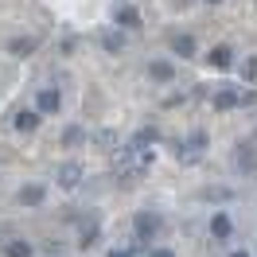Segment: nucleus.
Masks as SVG:
<instances>
[{"label":"nucleus","instance_id":"obj_20","mask_svg":"<svg viewBox=\"0 0 257 257\" xmlns=\"http://www.w3.org/2000/svg\"><path fill=\"white\" fill-rule=\"evenodd\" d=\"M203 199H207V203H230V199H234V191H230V187H207V191H203Z\"/></svg>","mask_w":257,"mask_h":257},{"label":"nucleus","instance_id":"obj_11","mask_svg":"<svg viewBox=\"0 0 257 257\" xmlns=\"http://www.w3.org/2000/svg\"><path fill=\"white\" fill-rule=\"evenodd\" d=\"M207 66H214V70H230V66H234V47H230V43L210 47L207 51Z\"/></svg>","mask_w":257,"mask_h":257},{"label":"nucleus","instance_id":"obj_22","mask_svg":"<svg viewBox=\"0 0 257 257\" xmlns=\"http://www.w3.org/2000/svg\"><path fill=\"white\" fill-rule=\"evenodd\" d=\"M109 257H133V249H128V245H117V249H109Z\"/></svg>","mask_w":257,"mask_h":257},{"label":"nucleus","instance_id":"obj_21","mask_svg":"<svg viewBox=\"0 0 257 257\" xmlns=\"http://www.w3.org/2000/svg\"><path fill=\"white\" fill-rule=\"evenodd\" d=\"M148 257H176V249H164V245H152V249H148Z\"/></svg>","mask_w":257,"mask_h":257},{"label":"nucleus","instance_id":"obj_9","mask_svg":"<svg viewBox=\"0 0 257 257\" xmlns=\"http://www.w3.org/2000/svg\"><path fill=\"white\" fill-rule=\"evenodd\" d=\"M113 24H117V28H141L145 16H141L137 4H117V8H113Z\"/></svg>","mask_w":257,"mask_h":257},{"label":"nucleus","instance_id":"obj_8","mask_svg":"<svg viewBox=\"0 0 257 257\" xmlns=\"http://www.w3.org/2000/svg\"><path fill=\"white\" fill-rule=\"evenodd\" d=\"M39 121H43V117H39V109H16L12 113V128H16V133H24V137H32L35 128H39Z\"/></svg>","mask_w":257,"mask_h":257},{"label":"nucleus","instance_id":"obj_12","mask_svg":"<svg viewBox=\"0 0 257 257\" xmlns=\"http://www.w3.org/2000/svg\"><path fill=\"white\" fill-rule=\"evenodd\" d=\"M32 241L28 238H4L0 241V257H32Z\"/></svg>","mask_w":257,"mask_h":257},{"label":"nucleus","instance_id":"obj_23","mask_svg":"<svg viewBox=\"0 0 257 257\" xmlns=\"http://www.w3.org/2000/svg\"><path fill=\"white\" fill-rule=\"evenodd\" d=\"M230 257H253V253H249V249H234Z\"/></svg>","mask_w":257,"mask_h":257},{"label":"nucleus","instance_id":"obj_4","mask_svg":"<svg viewBox=\"0 0 257 257\" xmlns=\"http://www.w3.org/2000/svg\"><path fill=\"white\" fill-rule=\"evenodd\" d=\"M234 168H238L241 176H253L257 172V148H253V141H241V145H234Z\"/></svg>","mask_w":257,"mask_h":257},{"label":"nucleus","instance_id":"obj_14","mask_svg":"<svg viewBox=\"0 0 257 257\" xmlns=\"http://www.w3.org/2000/svg\"><path fill=\"white\" fill-rule=\"evenodd\" d=\"M230 234H234V218H230L226 210H218V214L210 218V238H214V241H226Z\"/></svg>","mask_w":257,"mask_h":257},{"label":"nucleus","instance_id":"obj_17","mask_svg":"<svg viewBox=\"0 0 257 257\" xmlns=\"http://www.w3.org/2000/svg\"><path fill=\"white\" fill-rule=\"evenodd\" d=\"M172 51H176V59H183V63H187V59H195V55H199V43H195L191 35H176V39H172Z\"/></svg>","mask_w":257,"mask_h":257},{"label":"nucleus","instance_id":"obj_3","mask_svg":"<svg viewBox=\"0 0 257 257\" xmlns=\"http://www.w3.org/2000/svg\"><path fill=\"white\" fill-rule=\"evenodd\" d=\"M249 101H253V94H238V90H230V86H226V90H218V94L210 97V105H214L218 113L241 109V105H249Z\"/></svg>","mask_w":257,"mask_h":257},{"label":"nucleus","instance_id":"obj_24","mask_svg":"<svg viewBox=\"0 0 257 257\" xmlns=\"http://www.w3.org/2000/svg\"><path fill=\"white\" fill-rule=\"evenodd\" d=\"M203 4H222V0H203Z\"/></svg>","mask_w":257,"mask_h":257},{"label":"nucleus","instance_id":"obj_6","mask_svg":"<svg viewBox=\"0 0 257 257\" xmlns=\"http://www.w3.org/2000/svg\"><path fill=\"white\" fill-rule=\"evenodd\" d=\"M97 234H101L97 214H82V222H78V245H82V249H94V245H97Z\"/></svg>","mask_w":257,"mask_h":257},{"label":"nucleus","instance_id":"obj_19","mask_svg":"<svg viewBox=\"0 0 257 257\" xmlns=\"http://www.w3.org/2000/svg\"><path fill=\"white\" fill-rule=\"evenodd\" d=\"M82 141H86V128H82V125H66V128H63V145H66V148L82 145Z\"/></svg>","mask_w":257,"mask_h":257},{"label":"nucleus","instance_id":"obj_18","mask_svg":"<svg viewBox=\"0 0 257 257\" xmlns=\"http://www.w3.org/2000/svg\"><path fill=\"white\" fill-rule=\"evenodd\" d=\"M238 82H245V86H257V55H245L238 63Z\"/></svg>","mask_w":257,"mask_h":257},{"label":"nucleus","instance_id":"obj_10","mask_svg":"<svg viewBox=\"0 0 257 257\" xmlns=\"http://www.w3.org/2000/svg\"><path fill=\"white\" fill-rule=\"evenodd\" d=\"M43 199H47V187H43V183H24L16 191L20 207H43Z\"/></svg>","mask_w":257,"mask_h":257},{"label":"nucleus","instance_id":"obj_13","mask_svg":"<svg viewBox=\"0 0 257 257\" xmlns=\"http://www.w3.org/2000/svg\"><path fill=\"white\" fill-rule=\"evenodd\" d=\"M35 47H39L35 35H16V39H8V55H12V59H28Z\"/></svg>","mask_w":257,"mask_h":257},{"label":"nucleus","instance_id":"obj_7","mask_svg":"<svg viewBox=\"0 0 257 257\" xmlns=\"http://www.w3.org/2000/svg\"><path fill=\"white\" fill-rule=\"evenodd\" d=\"M82 164H63L59 168V176H55V183H59V191H78L82 187Z\"/></svg>","mask_w":257,"mask_h":257},{"label":"nucleus","instance_id":"obj_15","mask_svg":"<svg viewBox=\"0 0 257 257\" xmlns=\"http://www.w3.org/2000/svg\"><path fill=\"white\" fill-rule=\"evenodd\" d=\"M97 47L117 55V51H125V35L117 32V28H105V32H97Z\"/></svg>","mask_w":257,"mask_h":257},{"label":"nucleus","instance_id":"obj_5","mask_svg":"<svg viewBox=\"0 0 257 257\" xmlns=\"http://www.w3.org/2000/svg\"><path fill=\"white\" fill-rule=\"evenodd\" d=\"M35 109H39V117H51V113L63 109V94H59V86H43V90L35 94Z\"/></svg>","mask_w":257,"mask_h":257},{"label":"nucleus","instance_id":"obj_16","mask_svg":"<svg viewBox=\"0 0 257 257\" xmlns=\"http://www.w3.org/2000/svg\"><path fill=\"white\" fill-rule=\"evenodd\" d=\"M148 78H152V82H176V63L152 59V63H148Z\"/></svg>","mask_w":257,"mask_h":257},{"label":"nucleus","instance_id":"obj_1","mask_svg":"<svg viewBox=\"0 0 257 257\" xmlns=\"http://www.w3.org/2000/svg\"><path fill=\"white\" fill-rule=\"evenodd\" d=\"M160 230H164V218L156 210H137L133 214V238L141 241V245H152V241L160 238Z\"/></svg>","mask_w":257,"mask_h":257},{"label":"nucleus","instance_id":"obj_2","mask_svg":"<svg viewBox=\"0 0 257 257\" xmlns=\"http://www.w3.org/2000/svg\"><path fill=\"white\" fill-rule=\"evenodd\" d=\"M207 145H210V137L203 133V128H195L187 141H176V145H172V152H176L183 164H195L199 156H203V152H207Z\"/></svg>","mask_w":257,"mask_h":257}]
</instances>
